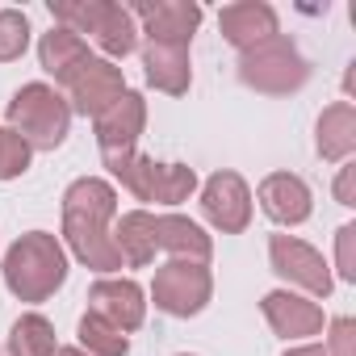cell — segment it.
<instances>
[{"label":"cell","mask_w":356,"mask_h":356,"mask_svg":"<svg viewBox=\"0 0 356 356\" xmlns=\"http://www.w3.org/2000/svg\"><path fill=\"white\" fill-rule=\"evenodd\" d=\"M109 210H113L109 185H101V181L72 185V193H67V231H72L76 252L97 268H118V248L105 243V235H101V218H109Z\"/></svg>","instance_id":"1"},{"label":"cell","mask_w":356,"mask_h":356,"mask_svg":"<svg viewBox=\"0 0 356 356\" xmlns=\"http://www.w3.org/2000/svg\"><path fill=\"white\" fill-rule=\"evenodd\" d=\"M63 281V252L47 235H30L9 252V285L22 298H42Z\"/></svg>","instance_id":"2"},{"label":"cell","mask_w":356,"mask_h":356,"mask_svg":"<svg viewBox=\"0 0 356 356\" xmlns=\"http://www.w3.org/2000/svg\"><path fill=\"white\" fill-rule=\"evenodd\" d=\"M9 118L22 126V134L34 138V147H55L63 138V130H67V109L59 105L55 92H47L38 84L17 92V101L9 105Z\"/></svg>","instance_id":"3"},{"label":"cell","mask_w":356,"mask_h":356,"mask_svg":"<svg viewBox=\"0 0 356 356\" xmlns=\"http://www.w3.org/2000/svg\"><path fill=\"white\" fill-rule=\"evenodd\" d=\"M206 289H210L206 273H197V268H189V264H172V268L159 277L155 298H159V306L172 310V314H193V310H202Z\"/></svg>","instance_id":"4"},{"label":"cell","mask_w":356,"mask_h":356,"mask_svg":"<svg viewBox=\"0 0 356 356\" xmlns=\"http://www.w3.org/2000/svg\"><path fill=\"white\" fill-rule=\"evenodd\" d=\"M92 314L105 318V323H122V327H138L143 318V302H138V289L126 281V285H97L92 289Z\"/></svg>","instance_id":"5"},{"label":"cell","mask_w":356,"mask_h":356,"mask_svg":"<svg viewBox=\"0 0 356 356\" xmlns=\"http://www.w3.org/2000/svg\"><path fill=\"white\" fill-rule=\"evenodd\" d=\"M206 214L222 227H243V185L235 176H214L206 189Z\"/></svg>","instance_id":"6"},{"label":"cell","mask_w":356,"mask_h":356,"mask_svg":"<svg viewBox=\"0 0 356 356\" xmlns=\"http://www.w3.org/2000/svg\"><path fill=\"white\" fill-rule=\"evenodd\" d=\"M264 206H268V214L273 218H306V189L298 185V181H289V176H277V181H268L264 185Z\"/></svg>","instance_id":"7"},{"label":"cell","mask_w":356,"mask_h":356,"mask_svg":"<svg viewBox=\"0 0 356 356\" xmlns=\"http://www.w3.org/2000/svg\"><path fill=\"white\" fill-rule=\"evenodd\" d=\"M13 352H17V356H51V352H55L51 323H47L42 314H26V318L13 327Z\"/></svg>","instance_id":"8"},{"label":"cell","mask_w":356,"mask_h":356,"mask_svg":"<svg viewBox=\"0 0 356 356\" xmlns=\"http://www.w3.org/2000/svg\"><path fill=\"white\" fill-rule=\"evenodd\" d=\"M80 339H84L88 348L105 352V356H126V335H118V327L105 323V318H97V314H84V323H80Z\"/></svg>","instance_id":"9"},{"label":"cell","mask_w":356,"mask_h":356,"mask_svg":"<svg viewBox=\"0 0 356 356\" xmlns=\"http://www.w3.org/2000/svg\"><path fill=\"white\" fill-rule=\"evenodd\" d=\"M26 159H30V147H26V138L17 134H9V130H0V176H17L22 168H26Z\"/></svg>","instance_id":"10"},{"label":"cell","mask_w":356,"mask_h":356,"mask_svg":"<svg viewBox=\"0 0 356 356\" xmlns=\"http://www.w3.org/2000/svg\"><path fill=\"white\" fill-rule=\"evenodd\" d=\"M26 47V17L0 13V59H13Z\"/></svg>","instance_id":"11"},{"label":"cell","mask_w":356,"mask_h":356,"mask_svg":"<svg viewBox=\"0 0 356 356\" xmlns=\"http://www.w3.org/2000/svg\"><path fill=\"white\" fill-rule=\"evenodd\" d=\"M59 356H84V352H59Z\"/></svg>","instance_id":"12"}]
</instances>
